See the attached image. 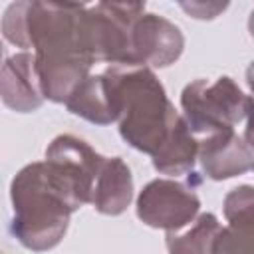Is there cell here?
Here are the masks:
<instances>
[{"instance_id": "cell-1", "label": "cell", "mask_w": 254, "mask_h": 254, "mask_svg": "<svg viewBox=\"0 0 254 254\" xmlns=\"http://www.w3.org/2000/svg\"><path fill=\"white\" fill-rule=\"evenodd\" d=\"M12 200V230L24 246L46 250L62 238L73 206L54 185L46 165H30L14 179Z\"/></svg>"}, {"instance_id": "cell-2", "label": "cell", "mask_w": 254, "mask_h": 254, "mask_svg": "<svg viewBox=\"0 0 254 254\" xmlns=\"http://www.w3.org/2000/svg\"><path fill=\"white\" fill-rule=\"evenodd\" d=\"M183 105L189 117V129L210 137L232 131V125L248 115L250 99L228 77H220L212 85L202 79L190 83L183 93Z\"/></svg>"}, {"instance_id": "cell-3", "label": "cell", "mask_w": 254, "mask_h": 254, "mask_svg": "<svg viewBox=\"0 0 254 254\" xmlns=\"http://www.w3.org/2000/svg\"><path fill=\"white\" fill-rule=\"evenodd\" d=\"M139 216L151 226L179 228L198 210V198L179 183L155 181L139 196Z\"/></svg>"}, {"instance_id": "cell-4", "label": "cell", "mask_w": 254, "mask_h": 254, "mask_svg": "<svg viewBox=\"0 0 254 254\" xmlns=\"http://www.w3.org/2000/svg\"><path fill=\"white\" fill-rule=\"evenodd\" d=\"M183 50V36L177 26L147 14L139 18L133 28V58L135 64L149 62L153 65H167L179 58Z\"/></svg>"}, {"instance_id": "cell-5", "label": "cell", "mask_w": 254, "mask_h": 254, "mask_svg": "<svg viewBox=\"0 0 254 254\" xmlns=\"http://www.w3.org/2000/svg\"><path fill=\"white\" fill-rule=\"evenodd\" d=\"M230 226L220 230L212 254H254V189L240 187L226 198Z\"/></svg>"}, {"instance_id": "cell-6", "label": "cell", "mask_w": 254, "mask_h": 254, "mask_svg": "<svg viewBox=\"0 0 254 254\" xmlns=\"http://www.w3.org/2000/svg\"><path fill=\"white\" fill-rule=\"evenodd\" d=\"M200 161L212 179H226L254 167V151L234 131H222L202 143Z\"/></svg>"}, {"instance_id": "cell-7", "label": "cell", "mask_w": 254, "mask_h": 254, "mask_svg": "<svg viewBox=\"0 0 254 254\" xmlns=\"http://www.w3.org/2000/svg\"><path fill=\"white\" fill-rule=\"evenodd\" d=\"M131 173L123 165L119 157L105 161L103 171L97 179L91 202L95 204L97 210L105 214H117L121 212L131 198Z\"/></svg>"}, {"instance_id": "cell-8", "label": "cell", "mask_w": 254, "mask_h": 254, "mask_svg": "<svg viewBox=\"0 0 254 254\" xmlns=\"http://www.w3.org/2000/svg\"><path fill=\"white\" fill-rule=\"evenodd\" d=\"M218 232H220V226L216 216L202 214L198 222L185 236H175V234L167 236L169 252L171 254H212V246Z\"/></svg>"}, {"instance_id": "cell-9", "label": "cell", "mask_w": 254, "mask_h": 254, "mask_svg": "<svg viewBox=\"0 0 254 254\" xmlns=\"http://www.w3.org/2000/svg\"><path fill=\"white\" fill-rule=\"evenodd\" d=\"M250 32H252V36H254V12H252V18H250Z\"/></svg>"}]
</instances>
